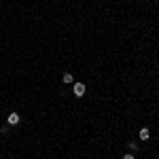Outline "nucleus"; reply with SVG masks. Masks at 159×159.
<instances>
[{
    "mask_svg": "<svg viewBox=\"0 0 159 159\" xmlns=\"http://www.w3.org/2000/svg\"><path fill=\"white\" fill-rule=\"evenodd\" d=\"M74 96H85V85L83 83H74Z\"/></svg>",
    "mask_w": 159,
    "mask_h": 159,
    "instance_id": "3",
    "label": "nucleus"
},
{
    "mask_svg": "<svg viewBox=\"0 0 159 159\" xmlns=\"http://www.w3.org/2000/svg\"><path fill=\"white\" fill-rule=\"evenodd\" d=\"M123 159H134V155H123Z\"/></svg>",
    "mask_w": 159,
    "mask_h": 159,
    "instance_id": "5",
    "label": "nucleus"
},
{
    "mask_svg": "<svg viewBox=\"0 0 159 159\" xmlns=\"http://www.w3.org/2000/svg\"><path fill=\"white\" fill-rule=\"evenodd\" d=\"M138 136H140V140H149V138H151V129H149V127H142V129L138 132Z\"/></svg>",
    "mask_w": 159,
    "mask_h": 159,
    "instance_id": "2",
    "label": "nucleus"
},
{
    "mask_svg": "<svg viewBox=\"0 0 159 159\" xmlns=\"http://www.w3.org/2000/svg\"><path fill=\"white\" fill-rule=\"evenodd\" d=\"M6 123H9V125H17V123H19V115H17V113H11V115L6 117Z\"/></svg>",
    "mask_w": 159,
    "mask_h": 159,
    "instance_id": "1",
    "label": "nucleus"
},
{
    "mask_svg": "<svg viewBox=\"0 0 159 159\" xmlns=\"http://www.w3.org/2000/svg\"><path fill=\"white\" fill-rule=\"evenodd\" d=\"M62 81H64V83H66V85H68V83H72V74H70V72H66V74H64V77H62Z\"/></svg>",
    "mask_w": 159,
    "mask_h": 159,
    "instance_id": "4",
    "label": "nucleus"
}]
</instances>
